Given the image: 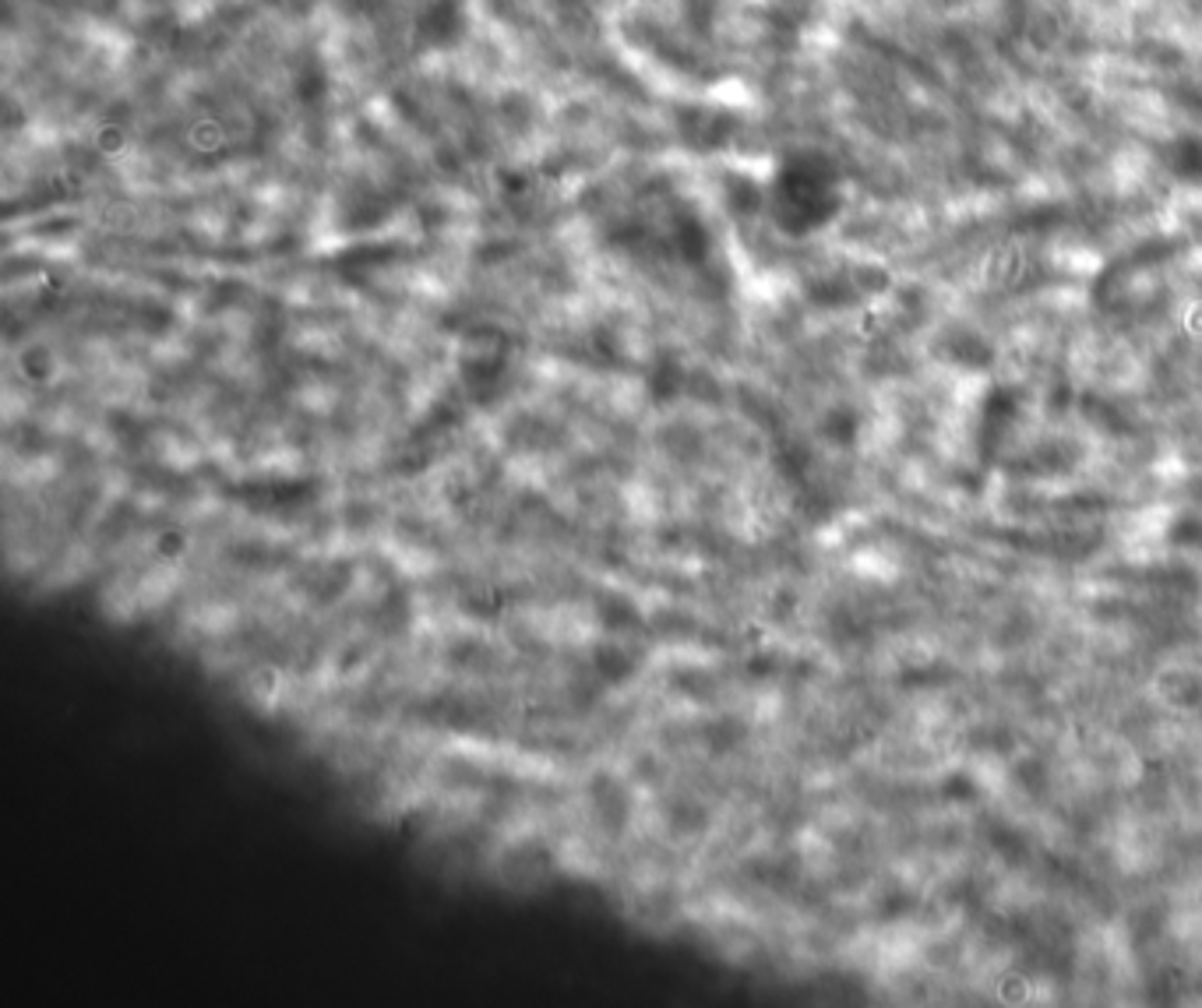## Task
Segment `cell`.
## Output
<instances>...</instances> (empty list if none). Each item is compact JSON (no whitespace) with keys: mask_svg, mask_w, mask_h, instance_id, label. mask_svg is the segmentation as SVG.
<instances>
[{"mask_svg":"<svg viewBox=\"0 0 1202 1008\" xmlns=\"http://www.w3.org/2000/svg\"><path fill=\"white\" fill-rule=\"evenodd\" d=\"M596 614H600V624L607 631H631L642 624L639 610H635L628 596H603V600L596 603Z\"/></svg>","mask_w":1202,"mask_h":1008,"instance_id":"3957f363","label":"cell"},{"mask_svg":"<svg viewBox=\"0 0 1202 1008\" xmlns=\"http://www.w3.org/2000/svg\"><path fill=\"white\" fill-rule=\"evenodd\" d=\"M593 670L600 673L607 684H624V681L635 678V670H639V656H631L618 642H600V645H593Z\"/></svg>","mask_w":1202,"mask_h":1008,"instance_id":"7a4b0ae2","label":"cell"},{"mask_svg":"<svg viewBox=\"0 0 1202 1008\" xmlns=\"http://www.w3.org/2000/svg\"><path fill=\"white\" fill-rule=\"evenodd\" d=\"M159 543H163V554H177V551H180V536H170V533H166Z\"/></svg>","mask_w":1202,"mask_h":1008,"instance_id":"277c9868","label":"cell"},{"mask_svg":"<svg viewBox=\"0 0 1202 1008\" xmlns=\"http://www.w3.org/2000/svg\"><path fill=\"white\" fill-rule=\"evenodd\" d=\"M589 800H593V811H596V818H600V825L607 829V832H614V836H618V832L628 825L631 797H628V790L621 787V779L607 776V772H603V776H596L589 782Z\"/></svg>","mask_w":1202,"mask_h":1008,"instance_id":"6da1fadb","label":"cell"}]
</instances>
